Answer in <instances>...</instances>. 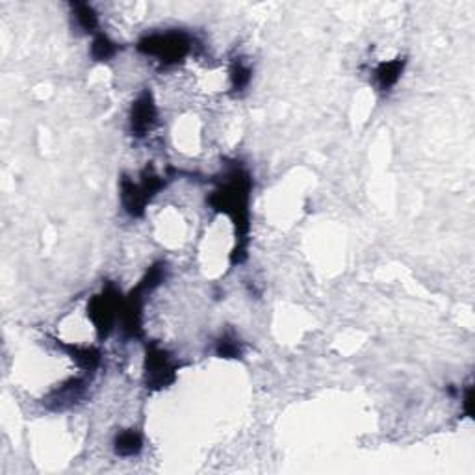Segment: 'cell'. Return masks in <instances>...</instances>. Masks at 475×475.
<instances>
[{"label":"cell","mask_w":475,"mask_h":475,"mask_svg":"<svg viewBox=\"0 0 475 475\" xmlns=\"http://www.w3.org/2000/svg\"><path fill=\"white\" fill-rule=\"evenodd\" d=\"M138 449H139V440L136 438L134 434H127V436H123V438L119 440V451H121V453L132 455Z\"/></svg>","instance_id":"obj_1"}]
</instances>
